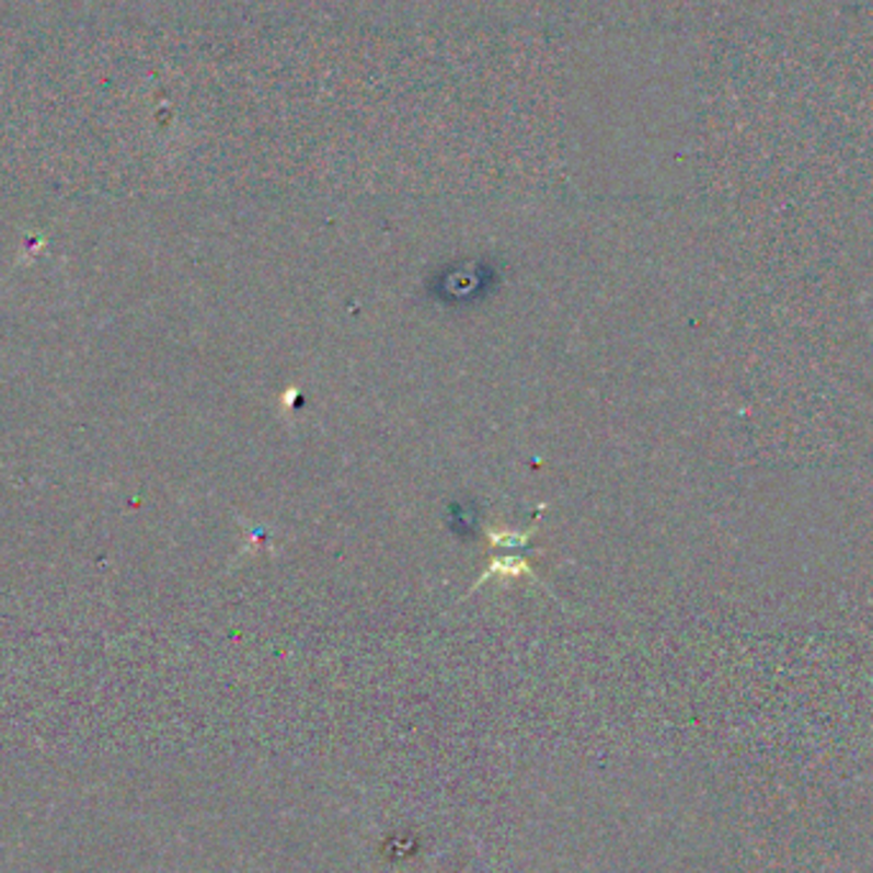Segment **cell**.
I'll return each instance as SVG.
<instances>
[]
</instances>
